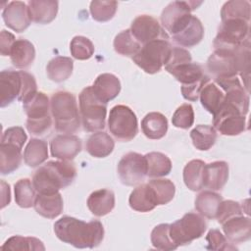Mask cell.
<instances>
[{"mask_svg":"<svg viewBox=\"0 0 251 251\" xmlns=\"http://www.w3.org/2000/svg\"><path fill=\"white\" fill-rule=\"evenodd\" d=\"M250 55V43L232 49L218 48L208 58L207 69L215 78L239 75L243 80V87L249 93Z\"/></svg>","mask_w":251,"mask_h":251,"instance_id":"obj_1","label":"cell"},{"mask_svg":"<svg viewBox=\"0 0 251 251\" xmlns=\"http://www.w3.org/2000/svg\"><path fill=\"white\" fill-rule=\"evenodd\" d=\"M54 232L61 241L75 248L97 247L104 238V227L99 221L85 223L69 216L61 218L54 224Z\"/></svg>","mask_w":251,"mask_h":251,"instance_id":"obj_2","label":"cell"},{"mask_svg":"<svg viewBox=\"0 0 251 251\" xmlns=\"http://www.w3.org/2000/svg\"><path fill=\"white\" fill-rule=\"evenodd\" d=\"M76 176V170L68 161H49L33 175L32 184L38 193H55L69 186Z\"/></svg>","mask_w":251,"mask_h":251,"instance_id":"obj_3","label":"cell"},{"mask_svg":"<svg viewBox=\"0 0 251 251\" xmlns=\"http://www.w3.org/2000/svg\"><path fill=\"white\" fill-rule=\"evenodd\" d=\"M51 115L58 132L71 134L79 128V115L75 97L68 91L54 93L50 100Z\"/></svg>","mask_w":251,"mask_h":251,"instance_id":"obj_4","label":"cell"},{"mask_svg":"<svg viewBox=\"0 0 251 251\" xmlns=\"http://www.w3.org/2000/svg\"><path fill=\"white\" fill-rule=\"evenodd\" d=\"M79 113L83 128L94 132L105 127L107 103L100 100L93 92L92 86L82 89L78 97Z\"/></svg>","mask_w":251,"mask_h":251,"instance_id":"obj_5","label":"cell"},{"mask_svg":"<svg viewBox=\"0 0 251 251\" xmlns=\"http://www.w3.org/2000/svg\"><path fill=\"white\" fill-rule=\"evenodd\" d=\"M24 104V110L27 116L26 128L33 135H43L52 126L50 116V102L43 92H36Z\"/></svg>","mask_w":251,"mask_h":251,"instance_id":"obj_6","label":"cell"},{"mask_svg":"<svg viewBox=\"0 0 251 251\" xmlns=\"http://www.w3.org/2000/svg\"><path fill=\"white\" fill-rule=\"evenodd\" d=\"M172 48L167 39H157L144 44L132 60L145 73L156 74L167 63Z\"/></svg>","mask_w":251,"mask_h":251,"instance_id":"obj_7","label":"cell"},{"mask_svg":"<svg viewBox=\"0 0 251 251\" xmlns=\"http://www.w3.org/2000/svg\"><path fill=\"white\" fill-rule=\"evenodd\" d=\"M108 127L116 139L127 142L132 140L138 132L137 118L129 107L116 105L110 110Z\"/></svg>","mask_w":251,"mask_h":251,"instance_id":"obj_8","label":"cell"},{"mask_svg":"<svg viewBox=\"0 0 251 251\" xmlns=\"http://www.w3.org/2000/svg\"><path fill=\"white\" fill-rule=\"evenodd\" d=\"M207 228L204 218L196 213H187L181 219L170 225V236L178 247L191 243L201 237Z\"/></svg>","mask_w":251,"mask_h":251,"instance_id":"obj_9","label":"cell"},{"mask_svg":"<svg viewBox=\"0 0 251 251\" xmlns=\"http://www.w3.org/2000/svg\"><path fill=\"white\" fill-rule=\"evenodd\" d=\"M213 125L223 135H238L246 129L245 115L236 105L225 99L213 115Z\"/></svg>","mask_w":251,"mask_h":251,"instance_id":"obj_10","label":"cell"},{"mask_svg":"<svg viewBox=\"0 0 251 251\" xmlns=\"http://www.w3.org/2000/svg\"><path fill=\"white\" fill-rule=\"evenodd\" d=\"M246 43H250L249 22L243 20H229L222 22L213 45L214 49H232Z\"/></svg>","mask_w":251,"mask_h":251,"instance_id":"obj_11","label":"cell"},{"mask_svg":"<svg viewBox=\"0 0 251 251\" xmlns=\"http://www.w3.org/2000/svg\"><path fill=\"white\" fill-rule=\"evenodd\" d=\"M202 2L174 1L171 2L161 14V23L172 35L179 31L190 20L191 11L195 10Z\"/></svg>","mask_w":251,"mask_h":251,"instance_id":"obj_12","label":"cell"},{"mask_svg":"<svg viewBox=\"0 0 251 251\" xmlns=\"http://www.w3.org/2000/svg\"><path fill=\"white\" fill-rule=\"evenodd\" d=\"M118 175L122 183L133 186L141 183L147 176L145 157L136 152H128L118 164Z\"/></svg>","mask_w":251,"mask_h":251,"instance_id":"obj_13","label":"cell"},{"mask_svg":"<svg viewBox=\"0 0 251 251\" xmlns=\"http://www.w3.org/2000/svg\"><path fill=\"white\" fill-rule=\"evenodd\" d=\"M129 29L134 38L142 45L157 39L168 38L159 22L148 15H140L136 17L131 23Z\"/></svg>","mask_w":251,"mask_h":251,"instance_id":"obj_14","label":"cell"},{"mask_svg":"<svg viewBox=\"0 0 251 251\" xmlns=\"http://www.w3.org/2000/svg\"><path fill=\"white\" fill-rule=\"evenodd\" d=\"M23 71H2L0 73V106L4 108L14 100H19L23 93Z\"/></svg>","mask_w":251,"mask_h":251,"instance_id":"obj_15","label":"cell"},{"mask_svg":"<svg viewBox=\"0 0 251 251\" xmlns=\"http://www.w3.org/2000/svg\"><path fill=\"white\" fill-rule=\"evenodd\" d=\"M2 19L8 27L17 32H23L31 23L28 7L22 1H12L8 3L3 9Z\"/></svg>","mask_w":251,"mask_h":251,"instance_id":"obj_16","label":"cell"},{"mask_svg":"<svg viewBox=\"0 0 251 251\" xmlns=\"http://www.w3.org/2000/svg\"><path fill=\"white\" fill-rule=\"evenodd\" d=\"M51 155L62 161L73 160L81 150V140L74 134H59L50 142Z\"/></svg>","mask_w":251,"mask_h":251,"instance_id":"obj_17","label":"cell"},{"mask_svg":"<svg viewBox=\"0 0 251 251\" xmlns=\"http://www.w3.org/2000/svg\"><path fill=\"white\" fill-rule=\"evenodd\" d=\"M223 225V230L231 243H242L251 237V220L243 215L228 219Z\"/></svg>","mask_w":251,"mask_h":251,"instance_id":"obj_18","label":"cell"},{"mask_svg":"<svg viewBox=\"0 0 251 251\" xmlns=\"http://www.w3.org/2000/svg\"><path fill=\"white\" fill-rule=\"evenodd\" d=\"M228 178V165L224 161L205 164L203 173V186L212 190H221Z\"/></svg>","mask_w":251,"mask_h":251,"instance_id":"obj_19","label":"cell"},{"mask_svg":"<svg viewBox=\"0 0 251 251\" xmlns=\"http://www.w3.org/2000/svg\"><path fill=\"white\" fill-rule=\"evenodd\" d=\"M33 207L40 216L47 219H55L63 212V198L59 192L38 193Z\"/></svg>","mask_w":251,"mask_h":251,"instance_id":"obj_20","label":"cell"},{"mask_svg":"<svg viewBox=\"0 0 251 251\" xmlns=\"http://www.w3.org/2000/svg\"><path fill=\"white\" fill-rule=\"evenodd\" d=\"M58 1L54 0H30L27 2L30 20L36 24H49L57 16Z\"/></svg>","mask_w":251,"mask_h":251,"instance_id":"obj_21","label":"cell"},{"mask_svg":"<svg viewBox=\"0 0 251 251\" xmlns=\"http://www.w3.org/2000/svg\"><path fill=\"white\" fill-rule=\"evenodd\" d=\"M23 146L7 141L0 143V173L8 175L16 171L23 160Z\"/></svg>","mask_w":251,"mask_h":251,"instance_id":"obj_22","label":"cell"},{"mask_svg":"<svg viewBox=\"0 0 251 251\" xmlns=\"http://www.w3.org/2000/svg\"><path fill=\"white\" fill-rule=\"evenodd\" d=\"M204 36L202 23L195 16H191L189 22L176 34L172 35L175 42L183 47H193L197 45Z\"/></svg>","mask_w":251,"mask_h":251,"instance_id":"obj_23","label":"cell"},{"mask_svg":"<svg viewBox=\"0 0 251 251\" xmlns=\"http://www.w3.org/2000/svg\"><path fill=\"white\" fill-rule=\"evenodd\" d=\"M92 89L100 100L108 103L119 95L121 91V82L115 75L106 73L99 75L96 77Z\"/></svg>","mask_w":251,"mask_h":251,"instance_id":"obj_24","label":"cell"},{"mask_svg":"<svg viewBox=\"0 0 251 251\" xmlns=\"http://www.w3.org/2000/svg\"><path fill=\"white\" fill-rule=\"evenodd\" d=\"M128 203L131 209L141 213L150 212L158 206L154 192L148 183L136 186L129 195Z\"/></svg>","mask_w":251,"mask_h":251,"instance_id":"obj_25","label":"cell"},{"mask_svg":"<svg viewBox=\"0 0 251 251\" xmlns=\"http://www.w3.org/2000/svg\"><path fill=\"white\" fill-rule=\"evenodd\" d=\"M9 56L11 58V62L16 68L26 69L34 61L35 49L30 41L19 38L13 44Z\"/></svg>","mask_w":251,"mask_h":251,"instance_id":"obj_26","label":"cell"},{"mask_svg":"<svg viewBox=\"0 0 251 251\" xmlns=\"http://www.w3.org/2000/svg\"><path fill=\"white\" fill-rule=\"evenodd\" d=\"M89 211L97 217L109 214L115 207V194L110 189H99L92 192L87 199Z\"/></svg>","mask_w":251,"mask_h":251,"instance_id":"obj_27","label":"cell"},{"mask_svg":"<svg viewBox=\"0 0 251 251\" xmlns=\"http://www.w3.org/2000/svg\"><path fill=\"white\" fill-rule=\"evenodd\" d=\"M141 128L147 138L161 139L166 135L168 130L167 118L159 112H151L143 118Z\"/></svg>","mask_w":251,"mask_h":251,"instance_id":"obj_28","label":"cell"},{"mask_svg":"<svg viewBox=\"0 0 251 251\" xmlns=\"http://www.w3.org/2000/svg\"><path fill=\"white\" fill-rule=\"evenodd\" d=\"M115 147L113 138L104 131L94 132L86 141V151L95 158H104L110 155Z\"/></svg>","mask_w":251,"mask_h":251,"instance_id":"obj_29","label":"cell"},{"mask_svg":"<svg viewBox=\"0 0 251 251\" xmlns=\"http://www.w3.org/2000/svg\"><path fill=\"white\" fill-rule=\"evenodd\" d=\"M222 201L223 197L220 194L212 190H205L197 195L195 199V209L202 217L215 219Z\"/></svg>","mask_w":251,"mask_h":251,"instance_id":"obj_30","label":"cell"},{"mask_svg":"<svg viewBox=\"0 0 251 251\" xmlns=\"http://www.w3.org/2000/svg\"><path fill=\"white\" fill-rule=\"evenodd\" d=\"M168 73L173 75L182 85H190L196 83L207 76L204 74L201 66L192 62L175 67L168 71Z\"/></svg>","mask_w":251,"mask_h":251,"instance_id":"obj_31","label":"cell"},{"mask_svg":"<svg viewBox=\"0 0 251 251\" xmlns=\"http://www.w3.org/2000/svg\"><path fill=\"white\" fill-rule=\"evenodd\" d=\"M74 69V62L69 57L57 56L49 61L46 67L48 77L55 82H62L68 79Z\"/></svg>","mask_w":251,"mask_h":251,"instance_id":"obj_32","label":"cell"},{"mask_svg":"<svg viewBox=\"0 0 251 251\" xmlns=\"http://www.w3.org/2000/svg\"><path fill=\"white\" fill-rule=\"evenodd\" d=\"M48 158V145L47 142L38 139L31 138L27 145L25 146L24 152V160L25 163L31 167H37L44 163Z\"/></svg>","mask_w":251,"mask_h":251,"instance_id":"obj_33","label":"cell"},{"mask_svg":"<svg viewBox=\"0 0 251 251\" xmlns=\"http://www.w3.org/2000/svg\"><path fill=\"white\" fill-rule=\"evenodd\" d=\"M144 157L147 166V176L161 177L171 173L172 162L167 155L161 152H150Z\"/></svg>","mask_w":251,"mask_h":251,"instance_id":"obj_34","label":"cell"},{"mask_svg":"<svg viewBox=\"0 0 251 251\" xmlns=\"http://www.w3.org/2000/svg\"><path fill=\"white\" fill-rule=\"evenodd\" d=\"M225 96V92L215 82H208L202 88L199 98L202 106L209 113L214 115L222 106Z\"/></svg>","mask_w":251,"mask_h":251,"instance_id":"obj_35","label":"cell"},{"mask_svg":"<svg viewBox=\"0 0 251 251\" xmlns=\"http://www.w3.org/2000/svg\"><path fill=\"white\" fill-rule=\"evenodd\" d=\"M251 4L246 0H231L224 4L221 11L222 22L229 20H243L250 22Z\"/></svg>","mask_w":251,"mask_h":251,"instance_id":"obj_36","label":"cell"},{"mask_svg":"<svg viewBox=\"0 0 251 251\" xmlns=\"http://www.w3.org/2000/svg\"><path fill=\"white\" fill-rule=\"evenodd\" d=\"M205 163L202 160H191L183 169V181L192 191H198L204 188L203 173Z\"/></svg>","mask_w":251,"mask_h":251,"instance_id":"obj_37","label":"cell"},{"mask_svg":"<svg viewBox=\"0 0 251 251\" xmlns=\"http://www.w3.org/2000/svg\"><path fill=\"white\" fill-rule=\"evenodd\" d=\"M194 147L201 151L209 150L216 142L217 131L209 125H198L190 131Z\"/></svg>","mask_w":251,"mask_h":251,"instance_id":"obj_38","label":"cell"},{"mask_svg":"<svg viewBox=\"0 0 251 251\" xmlns=\"http://www.w3.org/2000/svg\"><path fill=\"white\" fill-rule=\"evenodd\" d=\"M141 44L134 38L130 29L118 33L114 39L115 51L123 56L133 57L141 49Z\"/></svg>","mask_w":251,"mask_h":251,"instance_id":"obj_39","label":"cell"},{"mask_svg":"<svg viewBox=\"0 0 251 251\" xmlns=\"http://www.w3.org/2000/svg\"><path fill=\"white\" fill-rule=\"evenodd\" d=\"M148 184L154 192L157 205H165L173 200L176 193V186L172 180L156 178L151 179Z\"/></svg>","mask_w":251,"mask_h":251,"instance_id":"obj_40","label":"cell"},{"mask_svg":"<svg viewBox=\"0 0 251 251\" xmlns=\"http://www.w3.org/2000/svg\"><path fill=\"white\" fill-rule=\"evenodd\" d=\"M1 250H45V246L41 240L30 236L14 235L8 238L1 246Z\"/></svg>","mask_w":251,"mask_h":251,"instance_id":"obj_41","label":"cell"},{"mask_svg":"<svg viewBox=\"0 0 251 251\" xmlns=\"http://www.w3.org/2000/svg\"><path fill=\"white\" fill-rule=\"evenodd\" d=\"M35 197V189L28 178H22L15 183V201L21 208L32 207Z\"/></svg>","mask_w":251,"mask_h":251,"instance_id":"obj_42","label":"cell"},{"mask_svg":"<svg viewBox=\"0 0 251 251\" xmlns=\"http://www.w3.org/2000/svg\"><path fill=\"white\" fill-rule=\"evenodd\" d=\"M151 243L159 250H175L177 246L173 242L170 236V224H160L156 226L151 232Z\"/></svg>","mask_w":251,"mask_h":251,"instance_id":"obj_43","label":"cell"},{"mask_svg":"<svg viewBox=\"0 0 251 251\" xmlns=\"http://www.w3.org/2000/svg\"><path fill=\"white\" fill-rule=\"evenodd\" d=\"M117 8V1H92L90 3V14L97 22H108L115 16Z\"/></svg>","mask_w":251,"mask_h":251,"instance_id":"obj_44","label":"cell"},{"mask_svg":"<svg viewBox=\"0 0 251 251\" xmlns=\"http://www.w3.org/2000/svg\"><path fill=\"white\" fill-rule=\"evenodd\" d=\"M70 50L75 59L87 60L94 54V45L87 37L77 35L72 39Z\"/></svg>","mask_w":251,"mask_h":251,"instance_id":"obj_45","label":"cell"},{"mask_svg":"<svg viewBox=\"0 0 251 251\" xmlns=\"http://www.w3.org/2000/svg\"><path fill=\"white\" fill-rule=\"evenodd\" d=\"M172 123L178 128H189L194 123V111L190 104H182L179 106L172 118Z\"/></svg>","mask_w":251,"mask_h":251,"instance_id":"obj_46","label":"cell"},{"mask_svg":"<svg viewBox=\"0 0 251 251\" xmlns=\"http://www.w3.org/2000/svg\"><path fill=\"white\" fill-rule=\"evenodd\" d=\"M243 208L238 202L232 200H223L219 206L216 219L220 224H223L230 218L243 215Z\"/></svg>","mask_w":251,"mask_h":251,"instance_id":"obj_47","label":"cell"},{"mask_svg":"<svg viewBox=\"0 0 251 251\" xmlns=\"http://www.w3.org/2000/svg\"><path fill=\"white\" fill-rule=\"evenodd\" d=\"M206 240L208 242L207 249L210 250H234L236 249L231 243H228L225 235L218 229H211L207 236Z\"/></svg>","mask_w":251,"mask_h":251,"instance_id":"obj_48","label":"cell"},{"mask_svg":"<svg viewBox=\"0 0 251 251\" xmlns=\"http://www.w3.org/2000/svg\"><path fill=\"white\" fill-rule=\"evenodd\" d=\"M190 62H192V58L190 53L186 49L181 47H173L170 57L165 64V69L168 72L175 67Z\"/></svg>","mask_w":251,"mask_h":251,"instance_id":"obj_49","label":"cell"},{"mask_svg":"<svg viewBox=\"0 0 251 251\" xmlns=\"http://www.w3.org/2000/svg\"><path fill=\"white\" fill-rule=\"evenodd\" d=\"M26 139H27L26 133L25 132V130L22 126L9 127L3 132L2 136H1V141L13 142V143L19 144L21 146H24Z\"/></svg>","mask_w":251,"mask_h":251,"instance_id":"obj_50","label":"cell"},{"mask_svg":"<svg viewBox=\"0 0 251 251\" xmlns=\"http://www.w3.org/2000/svg\"><path fill=\"white\" fill-rule=\"evenodd\" d=\"M209 77L205 76L200 81L190 84V85H182L181 86V93L184 99L189 101H197L200 95L202 88L209 82Z\"/></svg>","mask_w":251,"mask_h":251,"instance_id":"obj_51","label":"cell"},{"mask_svg":"<svg viewBox=\"0 0 251 251\" xmlns=\"http://www.w3.org/2000/svg\"><path fill=\"white\" fill-rule=\"evenodd\" d=\"M15 35L11 32L3 29L0 34V52L2 56L10 55L11 48L15 43Z\"/></svg>","mask_w":251,"mask_h":251,"instance_id":"obj_52","label":"cell"},{"mask_svg":"<svg viewBox=\"0 0 251 251\" xmlns=\"http://www.w3.org/2000/svg\"><path fill=\"white\" fill-rule=\"evenodd\" d=\"M2 186H3V189H2V192H3V199H2V208H4L6 205H8L10 203V200H11V194H10V186L9 184L5 183L4 181H2Z\"/></svg>","mask_w":251,"mask_h":251,"instance_id":"obj_53","label":"cell"}]
</instances>
